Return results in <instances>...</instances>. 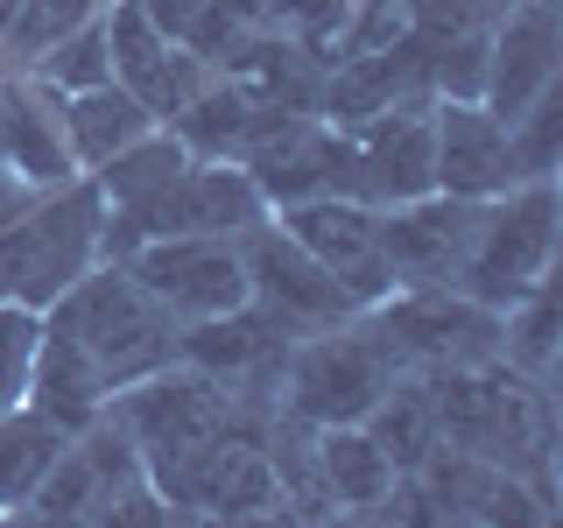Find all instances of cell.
<instances>
[{
  "instance_id": "cell-1",
  "label": "cell",
  "mask_w": 563,
  "mask_h": 528,
  "mask_svg": "<svg viewBox=\"0 0 563 528\" xmlns=\"http://www.w3.org/2000/svg\"><path fill=\"white\" fill-rule=\"evenodd\" d=\"M43 324L64 331V339L106 374L113 395L134 387V381H148V374H163V366H176V331H184L120 261L85 268L57 304L43 310Z\"/></svg>"
},
{
  "instance_id": "cell-2",
  "label": "cell",
  "mask_w": 563,
  "mask_h": 528,
  "mask_svg": "<svg viewBox=\"0 0 563 528\" xmlns=\"http://www.w3.org/2000/svg\"><path fill=\"white\" fill-rule=\"evenodd\" d=\"M401 374H409L401 352L387 345L374 310H360V317H345V324L310 331V339L289 345V366H282V416L310 422V430H345V422L374 416V402Z\"/></svg>"
},
{
  "instance_id": "cell-3",
  "label": "cell",
  "mask_w": 563,
  "mask_h": 528,
  "mask_svg": "<svg viewBox=\"0 0 563 528\" xmlns=\"http://www.w3.org/2000/svg\"><path fill=\"white\" fill-rule=\"evenodd\" d=\"M99 226H106V198L92 176H70V184L43 190L0 233V304L49 310L85 268H99Z\"/></svg>"
},
{
  "instance_id": "cell-4",
  "label": "cell",
  "mask_w": 563,
  "mask_h": 528,
  "mask_svg": "<svg viewBox=\"0 0 563 528\" xmlns=\"http://www.w3.org/2000/svg\"><path fill=\"white\" fill-rule=\"evenodd\" d=\"M261 219H268V205H261V190H254L246 169H233V163H184L148 205L106 211L99 261H128L134 246H148V240H190V233L240 240L246 226H261Z\"/></svg>"
},
{
  "instance_id": "cell-5",
  "label": "cell",
  "mask_w": 563,
  "mask_h": 528,
  "mask_svg": "<svg viewBox=\"0 0 563 528\" xmlns=\"http://www.w3.org/2000/svg\"><path fill=\"white\" fill-rule=\"evenodd\" d=\"M148 486L163 493L184 521H225L246 507L275 501V472H268V416H240L219 437L148 465Z\"/></svg>"
},
{
  "instance_id": "cell-6",
  "label": "cell",
  "mask_w": 563,
  "mask_h": 528,
  "mask_svg": "<svg viewBox=\"0 0 563 528\" xmlns=\"http://www.w3.org/2000/svg\"><path fill=\"white\" fill-rule=\"evenodd\" d=\"M550 261H556V176H536V184H515L507 198L486 205L457 289L486 310H507L550 275Z\"/></svg>"
},
{
  "instance_id": "cell-7",
  "label": "cell",
  "mask_w": 563,
  "mask_h": 528,
  "mask_svg": "<svg viewBox=\"0 0 563 528\" xmlns=\"http://www.w3.org/2000/svg\"><path fill=\"white\" fill-rule=\"evenodd\" d=\"M374 324L387 331L409 374L500 366V310L472 304L465 289H395L387 304H374Z\"/></svg>"
},
{
  "instance_id": "cell-8",
  "label": "cell",
  "mask_w": 563,
  "mask_h": 528,
  "mask_svg": "<svg viewBox=\"0 0 563 528\" xmlns=\"http://www.w3.org/2000/svg\"><path fill=\"white\" fill-rule=\"evenodd\" d=\"M289 345H296V331L275 324L261 304H240L225 317H205V324L176 331V360H184L190 374H205L211 387H225L246 416H275L282 409V366H289Z\"/></svg>"
},
{
  "instance_id": "cell-9",
  "label": "cell",
  "mask_w": 563,
  "mask_h": 528,
  "mask_svg": "<svg viewBox=\"0 0 563 528\" xmlns=\"http://www.w3.org/2000/svg\"><path fill=\"white\" fill-rule=\"evenodd\" d=\"M106 416L128 430V444L141 451V465H163V458L205 444V437H219L225 422H240L246 409L225 395V387H211L205 374H190V366L176 360V366H163V374L120 387V395L106 402Z\"/></svg>"
},
{
  "instance_id": "cell-10",
  "label": "cell",
  "mask_w": 563,
  "mask_h": 528,
  "mask_svg": "<svg viewBox=\"0 0 563 528\" xmlns=\"http://www.w3.org/2000/svg\"><path fill=\"white\" fill-rule=\"evenodd\" d=\"M120 268H128L176 324H205V317H225V310L246 304V254H240V240H219V233L148 240V246H134Z\"/></svg>"
},
{
  "instance_id": "cell-11",
  "label": "cell",
  "mask_w": 563,
  "mask_h": 528,
  "mask_svg": "<svg viewBox=\"0 0 563 528\" xmlns=\"http://www.w3.org/2000/svg\"><path fill=\"white\" fill-rule=\"evenodd\" d=\"M106 57H113V85L155 120V128H169V120L211 85V64L190 43L163 35L134 0H113V8H106Z\"/></svg>"
},
{
  "instance_id": "cell-12",
  "label": "cell",
  "mask_w": 563,
  "mask_h": 528,
  "mask_svg": "<svg viewBox=\"0 0 563 528\" xmlns=\"http://www.w3.org/2000/svg\"><path fill=\"white\" fill-rule=\"evenodd\" d=\"M430 106L437 99H401L374 113L366 128H352V205L366 211H395L437 190V134H430Z\"/></svg>"
},
{
  "instance_id": "cell-13",
  "label": "cell",
  "mask_w": 563,
  "mask_h": 528,
  "mask_svg": "<svg viewBox=\"0 0 563 528\" xmlns=\"http://www.w3.org/2000/svg\"><path fill=\"white\" fill-rule=\"evenodd\" d=\"M240 254H246V304H261L275 317V324H289L296 339H310V331H331L345 324V317H360V304L331 282L317 261L282 233L275 219L246 226L240 233Z\"/></svg>"
},
{
  "instance_id": "cell-14",
  "label": "cell",
  "mask_w": 563,
  "mask_h": 528,
  "mask_svg": "<svg viewBox=\"0 0 563 528\" xmlns=\"http://www.w3.org/2000/svg\"><path fill=\"white\" fill-rule=\"evenodd\" d=\"M479 219H486V205L444 198V190L380 211V261L395 275V289H457L472 240H479Z\"/></svg>"
},
{
  "instance_id": "cell-15",
  "label": "cell",
  "mask_w": 563,
  "mask_h": 528,
  "mask_svg": "<svg viewBox=\"0 0 563 528\" xmlns=\"http://www.w3.org/2000/svg\"><path fill=\"white\" fill-rule=\"evenodd\" d=\"M268 219L303 246L360 310H374V304L395 296V275H387V261H380V211H366L352 198H310V205L268 211Z\"/></svg>"
},
{
  "instance_id": "cell-16",
  "label": "cell",
  "mask_w": 563,
  "mask_h": 528,
  "mask_svg": "<svg viewBox=\"0 0 563 528\" xmlns=\"http://www.w3.org/2000/svg\"><path fill=\"white\" fill-rule=\"evenodd\" d=\"M556 64H563L556 0H515V8L486 29V85H479V106L500 120V128H515L528 106H542V99L556 92Z\"/></svg>"
},
{
  "instance_id": "cell-17",
  "label": "cell",
  "mask_w": 563,
  "mask_h": 528,
  "mask_svg": "<svg viewBox=\"0 0 563 528\" xmlns=\"http://www.w3.org/2000/svg\"><path fill=\"white\" fill-rule=\"evenodd\" d=\"M240 169L254 176L268 211H289V205H310V198H345L352 190V134L324 128L317 113H289Z\"/></svg>"
},
{
  "instance_id": "cell-18",
  "label": "cell",
  "mask_w": 563,
  "mask_h": 528,
  "mask_svg": "<svg viewBox=\"0 0 563 528\" xmlns=\"http://www.w3.org/2000/svg\"><path fill=\"white\" fill-rule=\"evenodd\" d=\"M148 480V465H141V451L128 444V430H120L113 416H99L92 430H78L64 444V458L49 465V480L35 486V515H43L49 528H78V521H92L113 493H128Z\"/></svg>"
},
{
  "instance_id": "cell-19",
  "label": "cell",
  "mask_w": 563,
  "mask_h": 528,
  "mask_svg": "<svg viewBox=\"0 0 563 528\" xmlns=\"http://www.w3.org/2000/svg\"><path fill=\"white\" fill-rule=\"evenodd\" d=\"M430 134H437V190L465 205H493L521 184L515 163V134L486 113L479 99H437L430 106Z\"/></svg>"
},
{
  "instance_id": "cell-20",
  "label": "cell",
  "mask_w": 563,
  "mask_h": 528,
  "mask_svg": "<svg viewBox=\"0 0 563 528\" xmlns=\"http://www.w3.org/2000/svg\"><path fill=\"white\" fill-rule=\"evenodd\" d=\"M0 169L35 184V190H57L70 176H85L70 163V141H64V92H49L22 64L0 78Z\"/></svg>"
},
{
  "instance_id": "cell-21",
  "label": "cell",
  "mask_w": 563,
  "mask_h": 528,
  "mask_svg": "<svg viewBox=\"0 0 563 528\" xmlns=\"http://www.w3.org/2000/svg\"><path fill=\"white\" fill-rule=\"evenodd\" d=\"M401 99H437L430 92V57H422L416 35L409 43H387V50H366V57H331L317 120L352 134V128H366L374 113H387V106H401Z\"/></svg>"
},
{
  "instance_id": "cell-22",
  "label": "cell",
  "mask_w": 563,
  "mask_h": 528,
  "mask_svg": "<svg viewBox=\"0 0 563 528\" xmlns=\"http://www.w3.org/2000/svg\"><path fill=\"white\" fill-rule=\"evenodd\" d=\"M282 106H261V99H246L240 85H225V78H211L198 99L184 106V113L169 120V134L190 148V163H246V155L261 148L275 128H282Z\"/></svg>"
},
{
  "instance_id": "cell-23",
  "label": "cell",
  "mask_w": 563,
  "mask_h": 528,
  "mask_svg": "<svg viewBox=\"0 0 563 528\" xmlns=\"http://www.w3.org/2000/svg\"><path fill=\"white\" fill-rule=\"evenodd\" d=\"M106 402H113L106 374L64 339V331L43 324V345H35V366H29V409L49 416L64 437H78V430H92V422L106 416Z\"/></svg>"
},
{
  "instance_id": "cell-24",
  "label": "cell",
  "mask_w": 563,
  "mask_h": 528,
  "mask_svg": "<svg viewBox=\"0 0 563 528\" xmlns=\"http://www.w3.org/2000/svg\"><path fill=\"white\" fill-rule=\"evenodd\" d=\"M317 472H324V501L331 515H374L395 493V465L380 458V444L345 422V430H317Z\"/></svg>"
},
{
  "instance_id": "cell-25",
  "label": "cell",
  "mask_w": 563,
  "mask_h": 528,
  "mask_svg": "<svg viewBox=\"0 0 563 528\" xmlns=\"http://www.w3.org/2000/svg\"><path fill=\"white\" fill-rule=\"evenodd\" d=\"M155 120L120 92V85H92V92H64V141H70V163L92 176L99 163H113L120 148H134Z\"/></svg>"
},
{
  "instance_id": "cell-26",
  "label": "cell",
  "mask_w": 563,
  "mask_h": 528,
  "mask_svg": "<svg viewBox=\"0 0 563 528\" xmlns=\"http://www.w3.org/2000/svg\"><path fill=\"white\" fill-rule=\"evenodd\" d=\"M360 430L380 444V458L395 465V480H401V472H416L422 458L437 451V395H430V374H401L374 402V416H366Z\"/></svg>"
},
{
  "instance_id": "cell-27",
  "label": "cell",
  "mask_w": 563,
  "mask_h": 528,
  "mask_svg": "<svg viewBox=\"0 0 563 528\" xmlns=\"http://www.w3.org/2000/svg\"><path fill=\"white\" fill-rule=\"evenodd\" d=\"M64 444L70 437L49 416H35L29 402L0 416V507H29L35 486L49 480V465L64 458Z\"/></svg>"
},
{
  "instance_id": "cell-28",
  "label": "cell",
  "mask_w": 563,
  "mask_h": 528,
  "mask_svg": "<svg viewBox=\"0 0 563 528\" xmlns=\"http://www.w3.org/2000/svg\"><path fill=\"white\" fill-rule=\"evenodd\" d=\"M184 163H190L184 141H176L169 128H148V134L134 141V148H120L113 163H99V169H92V184H99L106 211H134V205H148V198H155V190H163Z\"/></svg>"
},
{
  "instance_id": "cell-29",
  "label": "cell",
  "mask_w": 563,
  "mask_h": 528,
  "mask_svg": "<svg viewBox=\"0 0 563 528\" xmlns=\"http://www.w3.org/2000/svg\"><path fill=\"white\" fill-rule=\"evenodd\" d=\"M29 70L49 85V92H92V85H113V57H106V14H92V22H78L70 35H57V43H49Z\"/></svg>"
},
{
  "instance_id": "cell-30",
  "label": "cell",
  "mask_w": 563,
  "mask_h": 528,
  "mask_svg": "<svg viewBox=\"0 0 563 528\" xmlns=\"http://www.w3.org/2000/svg\"><path fill=\"white\" fill-rule=\"evenodd\" d=\"M106 8H113V0H29L22 29H14L0 50H8V64H22V70H29L49 43H57V35H70L78 22H92V14H106Z\"/></svg>"
},
{
  "instance_id": "cell-31",
  "label": "cell",
  "mask_w": 563,
  "mask_h": 528,
  "mask_svg": "<svg viewBox=\"0 0 563 528\" xmlns=\"http://www.w3.org/2000/svg\"><path fill=\"white\" fill-rule=\"evenodd\" d=\"M35 345H43V310L0 304V416L29 402V366H35Z\"/></svg>"
},
{
  "instance_id": "cell-32",
  "label": "cell",
  "mask_w": 563,
  "mask_h": 528,
  "mask_svg": "<svg viewBox=\"0 0 563 528\" xmlns=\"http://www.w3.org/2000/svg\"><path fill=\"white\" fill-rule=\"evenodd\" d=\"M556 128H563V99L550 92L542 106H528L515 120V163H521V184H536V176H556Z\"/></svg>"
},
{
  "instance_id": "cell-33",
  "label": "cell",
  "mask_w": 563,
  "mask_h": 528,
  "mask_svg": "<svg viewBox=\"0 0 563 528\" xmlns=\"http://www.w3.org/2000/svg\"><path fill=\"white\" fill-rule=\"evenodd\" d=\"M78 528H190V521L176 515V507H169L148 480H141V486H128V493H113V501H106L92 521H78Z\"/></svg>"
},
{
  "instance_id": "cell-34",
  "label": "cell",
  "mask_w": 563,
  "mask_h": 528,
  "mask_svg": "<svg viewBox=\"0 0 563 528\" xmlns=\"http://www.w3.org/2000/svg\"><path fill=\"white\" fill-rule=\"evenodd\" d=\"M134 8L148 14V22L163 29V35H176V43H184V35L198 29V14L211 8V0H134Z\"/></svg>"
},
{
  "instance_id": "cell-35",
  "label": "cell",
  "mask_w": 563,
  "mask_h": 528,
  "mask_svg": "<svg viewBox=\"0 0 563 528\" xmlns=\"http://www.w3.org/2000/svg\"><path fill=\"white\" fill-rule=\"evenodd\" d=\"M190 528H303V521L282 501H268V507H246V515H225V521H190Z\"/></svg>"
},
{
  "instance_id": "cell-36",
  "label": "cell",
  "mask_w": 563,
  "mask_h": 528,
  "mask_svg": "<svg viewBox=\"0 0 563 528\" xmlns=\"http://www.w3.org/2000/svg\"><path fill=\"white\" fill-rule=\"evenodd\" d=\"M0 528H49L35 507H0Z\"/></svg>"
},
{
  "instance_id": "cell-37",
  "label": "cell",
  "mask_w": 563,
  "mask_h": 528,
  "mask_svg": "<svg viewBox=\"0 0 563 528\" xmlns=\"http://www.w3.org/2000/svg\"><path fill=\"white\" fill-rule=\"evenodd\" d=\"M352 528H401V521L387 515V507H374V515H352Z\"/></svg>"
},
{
  "instance_id": "cell-38",
  "label": "cell",
  "mask_w": 563,
  "mask_h": 528,
  "mask_svg": "<svg viewBox=\"0 0 563 528\" xmlns=\"http://www.w3.org/2000/svg\"><path fill=\"white\" fill-rule=\"evenodd\" d=\"M317 528H352V515H339V521H317Z\"/></svg>"
}]
</instances>
